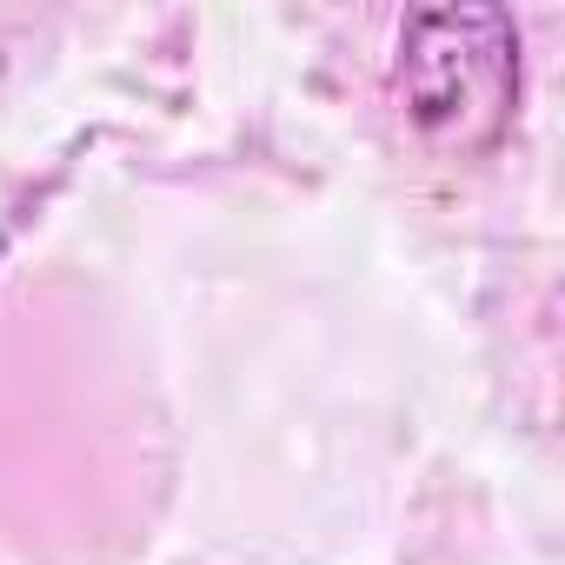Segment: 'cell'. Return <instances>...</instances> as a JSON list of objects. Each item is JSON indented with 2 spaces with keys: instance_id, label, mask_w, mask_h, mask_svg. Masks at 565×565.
Wrapping results in <instances>:
<instances>
[{
  "instance_id": "cell-1",
  "label": "cell",
  "mask_w": 565,
  "mask_h": 565,
  "mask_svg": "<svg viewBox=\"0 0 565 565\" xmlns=\"http://www.w3.org/2000/svg\"><path fill=\"white\" fill-rule=\"evenodd\" d=\"M399 87L413 127L446 153H486L519 107V34L505 8H426L406 21Z\"/></svg>"
}]
</instances>
